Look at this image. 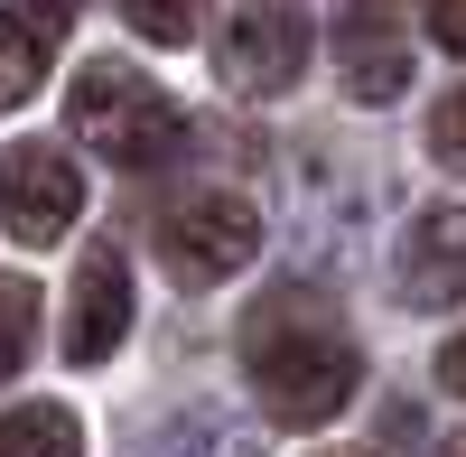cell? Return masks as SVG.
Wrapping results in <instances>:
<instances>
[{
	"label": "cell",
	"mask_w": 466,
	"mask_h": 457,
	"mask_svg": "<svg viewBox=\"0 0 466 457\" xmlns=\"http://www.w3.org/2000/svg\"><path fill=\"white\" fill-rule=\"evenodd\" d=\"M243 373H252V401L270 411L280 430H318L336 421L364 383V355L327 309L308 299H270V309L243 327Z\"/></svg>",
	"instance_id": "1"
},
{
	"label": "cell",
	"mask_w": 466,
	"mask_h": 457,
	"mask_svg": "<svg viewBox=\"0 0 466 457\" xmlns=\"http://www.w3.org/2000/svg\"><path fill=\"white\" fill-rule=\"evenodd\" d=\"M66 122H75V140H94L112 168H159L168 149L187 140V112H177L159 85H149L131 56H94L85 75H75Z\"/></svg>",
	"instance_id": "2"
},
{
	"label": "cell",
	"mask_w": 466,
	"mask_h": 457,
	"mask_svg": "<svg viewBox=\"0 0 466 457\" xmlns=\"http://www.w3.org/2000/svg\"><path fill=\"white\" fill-rule=\"evenodd\" d=\"M159 252H168V271H177L187 289H215V280H233V271L261 252V215H252V197L197 187V197H177V206L159 215Z\"/></svg>",
	"instance_id": "3"
},
{
	"label": "cell",
	"mask_w": 466,
	"mask_h": 457,
	"mask_svg": "<svg viewBox=\"0 0 466 457\" xmlns=\"http://www.w3.org/2000/svg\"><path fill=\"white\" fill-rule=\"evenodd\" d=\"M308 47H318L308 0H233L215 66H224L233 94H289L299 75H308Z\"/></svg>",
	"instance_id": "4"
},
{
	"label": "cell",
	"mask_w": 466,
	"mask_h": 457,
	"mask_svg": "<svg viewBox=\"0 0 466 457\" xmlns=\"http://www.w3.org/2000/svg\"><path fill=\"white\" fill-rule=\"evenodd\" d=\"M75 215H85V178L56 140H19L0 149V224H10L19 243H66Z\"/></svg>",
	"instance_id": "5"
},
{
	"label": "cell",
	"mask_w": 466,
	"mask_h": 457,
	"mask_svg": "<svg viewBox=\"0 0 466 457\" xmlns=\"http://www.w3.org/2000/svg\"><path fill=\"white\" fill-rule=\"evenodd\" d=\"M410 10L420 0H345L336 19V75L355 103H392L410 85Z\"/></svg>",
	"instance_id": "6"
},
{
	"label": "cell",
	"mask_w": 466,
	"mask_h": 457,
	"mask_svg": "<svg viewBox=\"0 0 466 457\" xmlns=\"http://www.w3.org/2000/svg\"><path fill=\"white\" fill-rule=\"evenodd\" d=\"M122 336H131V271H122L112 243H94L85 261H75V289H66V355L103 364Z\"/></svg>",
	"instance_id": "7"
},
{
	"label": "cell",
	"mask_w": 466,
	"mask_h": 457,
	"mask_svg": "<svg viewBox=\"0 0 466 457\" xmlns=\"http://www.w3.org/2000/svg\"><path fill=\"white\" fill-rule=\"evenodd\" d=\"M66 19H75V0H10V10H0V112H19L47 85Z\"/></svg>",
	"instance_id": "8"
},
{
	"label": "cell",
	"mask_w": 466,
	"mask_h": 457,
	"mask_svg": "<svg viewBox=\"0 0 466 457\" xmlns=\"http://www.w3.org/2000/svg\"><path fill=\"white\" fill-rule=\"evenodd\" d=\"M401 271H410V299H420V309H439V299L466 289V215H457V206L410 224V261H401Z\"/></svg>",
	"instance_id": "9"
},
{
	"label": "cell",
	"mask_w": 466,
	"mask_h": 457,
	"mask_svg": "<svg viewBox=\"0 0 466 457\" xmlns=\"http://www.w3.org/2000/svg\"><path fill=\"white\" fill-rule=\"evenodd\" d=\"M0 457H85V430L66 401H19L0 411Z\"/></svg>",
	"instance_id": "10"
},
{
	"label": "cell",
	"mask_w": 466,
	"mask_h": 457,
	"mask_svg": "<svg viewBox=\"0 0 466 457\" xmlns=\"http://www.w3.org/2000/svg\"><path fill=\"white\" fill-rule=\"evenodd\" d=\"M122 19L149 37V47H187L206 28V0H122Z\"/></svg>",
	"instance_id": "11"
},
{
	"label": "cell",
	"mask_w": 466,
	"mask_h": 457,
	"mask_svg": "<svg viewBox=\"0 0 466 457\" xmlns=\"http://www.w3.org/2000/svg\"><path fill=\"white\" fill-rule=\"evenodd\" d=\"M28 346H37V289L28 280H0V383L28 364Z\"/></svg>",
	"instance_id": "12"
},
{
	"label": "cell",
	"mask_w": 466,
	"mask_h": 457,
	"mask_svg": "<svg viewBox=\"0 0 466 457\" xmlns=\"http://www.w3.org/2000/svg\"><path fill=\"white\" fill-rule=\"evenodd\" d=\"M149 457H252V439H243V430H224V421H177Z\"/></svg>",
	"instance_id": "13"
},
{
	"label": "cell",
	"mask_w": 466,
	"mask_h": 457,
	"mask_svg": "<svg viewBox=\"0 0 466 457\" xmlns=\"http://www.w3.org/2000/svg\"><path fill=\"white\" fill-rule=\"evenodd\" d=\"M430 159H439V168H457V178H466V85H457V94H439V103H430Z\"/></svg>",
	"instance_id": "14"
},
{
	"label": "cell",
	"mask_w": 466,
	"mask_h": 457,
	"mask_svg": "<svg viewBox=\"0 0 466 457\" xmlns=\"http://www.w3.org/2000/svg\"><path fill=\"white\" fill-rule=\"evenodd\" d=\"M430 37L448 56H466V0H430Z\"/></svg>",
	"instance_id": "15"
},
{
	"label": "cell",
	"mask_w": 466,
	"mask_h": 457,
	"mask_svg": "<svg viewBox=\"0 0 466 457\" xmlns=\"http://www.w3.org/2000/svg\"><path fill=\"white\" fill-rule=\"evenodd\" d=\"M439 383H448V392H466V336H457V346L439 355Z\"/></svg>",
	"instance_id": "16"
},
{
	"label": "cell",
	"mask_w": 466,
	"mask_h": 457,
	"mask_svg": "<svg viewBox=\"0 0 466 457\" xmlns=\"http://www.w3.org/2000/svg\"><path fill=\"white\" fill-rule=\"evenodd\" d=\"M448 457H466V439H457V448H448Z\"/></svg>",
	"instance_id": "17"
}]
</instances>
